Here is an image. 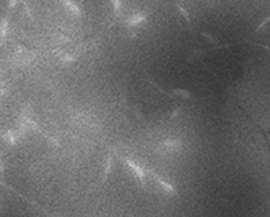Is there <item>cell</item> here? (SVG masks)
Returning <instances> with one entry per match:
<instances>
[{
  "mask_svg": "<svg viewBox=\"0 0 270 217\" xmlns=\"http://www.w3.org/2000/svg\"><path fill=\"white\" fill-rule=\"evenodd\" d=\"M177 8H178V11H180V12H181V14H182V16H184V18H185V19L188 20V22H190V18H189V15H188V12H186V11H185V10H184V8H182V6H177Z\"/></svg>",
  "mask_w": 270,
  "mask_h": 217,
  "instance_id": "obj_6",
  "label": "cell"
},
{
  "mask_svg": "<svg viewBox=\"0 0 270 217\" xmlns=\"http://www.w3.org/2000/svg\"><path fill=\"white\" fill-rule=\"evenodd\" d=\"M146 19H147V15L145 12H138V14H134L131 18H128L127 26L128 27H138L139 24H142Z\"/></svg>",
  "mask_w": 270,
  "mask_h": 217,
  "instance_id": "obj_1",
  "label": "cell"
},
{
  "mask_svg": "<svg viewBox=\"0 0 270 217\" xmlns=\"http://www.w3.org/2000/svg\"><path fill=\"white\" fill-rule=\"evenodd\" d=\"M171 92L176 93V95L180 96V97H184V99H189V97H190V92H188V91H182V89H173Z\"/></svg>",
  "mask_w": 270,
  "mask_h": 217,
  "instance_id": "obj_4",
  "label": "cell"
},
{
  "mask_svg": "<svg viewBox=\"0 0 270 217\" xmlns=\"http://www.w3.org/2000/svg\"><path fill=\"white\" fill-rule=\"evenodd\" d=\"M61 3H62V6L66 8V10L70 12V14L76 15V16H80L81 10H80V7L77 6L75 2H73V0H61Z\"/></svg>",
  "mask_w": 270,
  "mask_h": 217,
  "instance_id": "obj_2",
  "label": "cell"
},
{
  "mask_svg": "<svg viewBox=\"0 0 270 217\" xmlns=\"http://www.w3.org/2000/svg\"><path fill=\"white\" fill-rule=\"evenodd\" d=\"M111 3H112V6H113V10H115V12H116V14H119L120 10H122L120 0H111Z\"/></svg>",
  "mask_w": 270,
  "mask_h": 217,
  "instance_id": "obj_5",
  "label": "cell"
},
{
  "mask_svg": "<svg viewBox=\"0 0 270 217\" xmlns=\"http://www.w3.org/2000/svg\"><path fill=\"white\" fill-rule=\"evenodd\" d=\"M16 3H18V0H8V7L10 8H14L16 6Z\"/></svg>",
  "mask_w": 270,
  "mask_h": 217,
  "instance_id": "obj_7",
  "label": "cell"
},
{
  "mask_svg": "<svg viewBox=\"0 0 270 217\" xmlns=\"http://www.w3.org/2000/svg\"><path fill=\"white\" fill-rule=\"evenodd\" d=\"M7 32H8V20L3 19L2 22H0V45L6 40Z\"/></svg>",
  "mask_w": 270,
  "mask_h": 217,
  "instance_id": "obj_3",
  "label": "cell"
}]
</instances>
